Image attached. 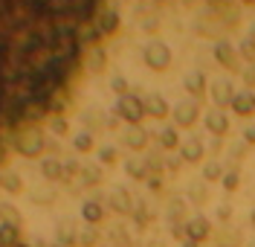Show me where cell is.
Wrapping results in <instances>:
<instances>
[{
    "instance_id": "obj_1",
    "label": "cell",
    "mask_w": 255,
    "mask_h": 247,
    "mask_svg": "<svg viewBox=\"0 0 255 247\" xmlns=\"http://www.w3.org/2000/svg\"><path fill=\"white\" fill-rule=\"evenodd\" d=\"M105 0H0V154L61 108L87 47L102 38Z\"/></svg>"
},
{
    "instance_id": "obj_2",
    "label": "cell",
    "mask_w": 255,
    "mask_h": 247,
    "mask_svg": "<svg viewBox=\"0 0 255 247\" xmlns=\"http://www.w3.org/2000/svg\"><path fill=\"white\" fill-rule=\"evenodd\" d=\"M142 55H145V64L151 67V70H168L171 67V49L162 41H148Z\"/></svg>"
},
{
    "instance_id": "obj_3",
    "label": "cell",
    "mask_w": 255,
    "mask_h": 247,
    "mask_svg": "<svg viewBox=\"0 0 255 247\" xmlns=\"http://www.w3.org/2000/svg\"><path fill=\"white\" fill-rule=\"evenodd\" d=\"M116 116L119 119H125V122H130V125H139V119L145 116V108H142V99L139 96H130V93H125V96H119V102H116Z\"/></svg>"
},
{
    "instance_id": "obj_4",
    "label": "cell",
    "mask_w": 255,
    "mask_h": 247,
    "mask_svg": "<svg viewBox=\"0 0 255 247\" xmlns=\"http://www.w3.org/2000/svg\"><path fill=\"white\" fill-rule=\"evenodd\" d=\"M15 148H17V154H23V157H35V154H41V148H44V137L29 128V131H23L15 140Z\"/></svg>"
},
{
    "instance_id": "obj_5",
    "label": "cell",
    "mask_w": 255,
    "mask_h": 247,
    "mask_svg": "<svg viewBox=\"0 0 255 247\" xmlns=\"http://www.w3.org/2000/svg\"><path fill=\"white\" fill-rule=\"evenodd\" d=\"M171 114H174V122L180 128H191L200 116V108H197V102H180Z\"/></svg>"
},
{
    "instance_id": "obj_6",
    "label": "cell",
    "mask_w": 255,
    "mask_h": 247,
    "mask_svg": "<svg viewBox=\"0 0 255 247\" xmlns=\"http://www.w3.org/2000/svg\"><path fill=\"white\" fill-rule=\"evenodd\" d=\"M203 122H206V131L215 134V137H223V134L229 131V116L223 114L221 108H212V111H206Z\"/></svg>"
},
{
    "instance_id": "obj_7",
    "label": "cell",
    "mask_w": 255,
    "mask_h": 247,
    "mask_svg": "<svg viewBox=\"0 0 255 247\" xmlns=\"http://www.w3.org/2000/svg\"><path fill=\"white\" fill-rule=\"evenodd\" d=\"M229 108L238 116H253L255 114V93L253 90H238V93L232 96V105H229Z\"/></svg>"
},
{
    "instance_id": "obj_8",
    "label": "cell",
    "mask_w": 255,
    "mask_h": 247,
    "mask_svg": "<svg viewBox=\"0 0 255 247\" xmlns=\"http://www.w3.org/2000/svg\"><path fill=\"white\" fill-rule=\"evenodd\" d=\"M180 157H183L186 163H197V160H203V140L194 137V134H191L189 140H183V143H180Z\"/></svg>"
},
{
    "instance_id": "obj_9",
    "label": "cell",
    "mask_w": 255,
    "mask_h": 247,
    "mask_svg": "<svg viewBox=\"0 0 255 247\" xmlns=\"http://www.w3.org/2000/svg\"><path fill=\"white\" fill-rule=\"evenodd\" d=\"M212 99H215V108H226V105H232V96H235V87H232V82H226V79H221V82H212Z\"/></svg>"
},
{
    "instance_id": "obj_10",
    "label": "cell",
    "mask_w": 255,
    "mask_h": 247,
    "mask_svg": "<svg viewBox=\"0 0 255 247\" xmlns=\"http://www.w3.org/2000/svg\"><path fill=\"white\" fill-rule=\"evenodd\" d=\"M215 58H218V64L226 67V70H235V67H238V55H235V47H232L229 41H218V44H215Z\"/></svg>"
},
{
    "instance_id": "obj_11",
    "label": "cell",
    "mask_w": 255,
    "mask_h": 247,
    "mask_svg": "<svg viewBox=\"0 0 255 247\" xmlns=\"http://www.w3.org/2000/svg\"><path fill=\"white\" fill-rule=\"evenodd\" d=\"M209 233H212V227H209V221L203 215L186 221V236H189L191 242H203V239H209Z\"/></svg>"
},
{
    "instance_id": "obj_12",
    "label": "cell",
    "mask_w": 255,
    "mask_h": 247,
    "mask_svg": "<svg viewBox=\"0 0 255 247\" xmlns=\"http://www.w3.org/2000/svg\"><path fill=\"white\" fill-rule=\"evenodd\" d=\"M142 108H145V114L157 116V119H162V116L168 114V105H165V99L159 96V93H148V96H142Z\"/></svg>"
},
{
    "instance_id": "obj_13",
    "label": "cell",
    "mask_w": 255,
    "mask_h": 247,
    "mask_svg": "<svg viewBox=\"0 0 255 247\" xmlns=\"http://www.w3.org/2000/svg\"><path fill=\"white\" fill-rule=\"evenodd\" d=\"M145 143H148V131L145 128H139V125H130L125 131V146L133 148V151H139V148H145Z\"/></svg>"
},
{
    "instance_id": "obj_14",
    "label": "cell",
    "mask_w": 255,
    "mask_h": 247,
    "mask_svg": "<svg viewBox=\"0 0 255 247\" xmlns=\"http://www.w3.org/2000/svg\"><path fill=\"white\" fill-rule=\"evenodd\" d=\"M116 26H119V15H116V9H105L102 17H99V29H102V35L116 32Z\"/></svg>"
},
{
    "instance_id": "obj_15",
    "label": "cell",
    "mask_w": 255,
    "mask_h": 247,
    "mask_svg": "<svg viewBox=\"0 0 255 247\" xmlns=\"http://www.w3.org/2000/svg\"><path fill=\"white\" fill-rule=\"evenodd\" d=\"M186 87H189L191 90V96H203V93H206V76H203V73H189V76H186Z\"/></svg>"
},
{
    "instance_id": "obj_16",
    "label": "cell",
    "mask_w": 255,
    "mask_h": 247,
    "mask_svg": "<svg viewBox=\"0 0 255 247\" xmlns=\"http://www.w3.org/2000/svg\"><path fill=\"white\" fill-rule=\"evenodd\" d=\"M125 172L130 175V178L142 181V178H148V163H145L142 157H130V160L125 163Z\"/></svg>"
},
{
    "instance_id": "obj_17",
    "label": "cell",
    "mask_w": 255,
    "mask_h": 247,
    "mask_svg": "<svg viewBox=\"0 0 255 247\" xmlns=\"http://www.w3.org/2000/svg\"><path fill=\"white\" fill-rule=\"evenodd\" d=\"M111 204L116 213H130V195H128L125 189H113L111 192Z\"/></svg>"
},
{
    "instance_id": "obj_18",
    "label": "cell",
    "mask_w": 255,
    "mask_h": 247,
    "mask_svg": "<svg viewBox=\"0 0 255 247\" xmlns=\"http://www.w3.org/2000/svg\"><path fill=\"white\" fill-rule=\"evenodd\" d=\"M41 172H44V178H47V181H58V178L64 175V166L58 163L55 157H47V160L41 163Z\"/></svg>"
},
{
    "instance_id": "obj_19",
    "label": "cell",
    "mask_w": 255,
    "mask_h": 247,
    "mask_svg": "<svg viewBox=\"0 0 255 247\" xmlns=\"http://www.w3.org/2000/svg\"><path fill=\"white\" fill-rule=\"evenodd\" d=\"M0 245H20V233L15 224H0Z\"/></svg>"
},
{
    "instance_id": "obj_20",
    "label": "cell",
    "mask_w": 255,
    "mask_h": 247,
    "mask_svg": "<svg viewBox=\"0 0 255 247\" xmlns=\"http://www.w3.org/2000/svg\"><path fill=\"white\" fill-rule=\"evenodd\" d=\"M81 215H84L87 224H99V221H102V207H99L96 201H87V204L81 207Z\"/></svg>"
},
{
    "instance_id": "obj_21",
    "label": "cell",
    "mask_w": 255,
    "mask_h": 247,
    "mask_svg": "<svg viewBox=\"0 0 255 247\" xmlns=\"http://www.w3.org/2000/svg\"><path fill=\"white\" fill-rule=\"evenodd\" d=\"M157 140H159V146L162 148H177L180 146V137H177L174 128H162V131L157 134Z\"/></svg>"
},
{
    "instance_id": "obj_22",
    "label": "cell",
    "mask_w": 255,
    "mask_h": 247,
    "mask_svg": "<svg viewBox=\"0 0 255 247\" xmlns=\"http://www.w3.org/2000/svg\"><path fill=\"white\" fill-rule=\"evenodd\" d=\"M238 49H241V55L247 58V64H255V38H253V35H250V38H244Z\"/></svg>"
},
{
    "instance_id": "obj_23",
    "label": "cell",
    "mask_w": 255,
    "mask_h": 247,
    "mask_svg": "<svg viewBox=\"0 0 255 247\" xmlns=\"http://www.w3.org/2000/svg\"><path fill=\"white\" fill-rule=\"evenodd\" d=\"M203 178H206V181H221L223 178L221 163H218V160H209V163L203 166Z\"/></svg>"
},
{
    "instance_id": "obj_24",
    "label": "cell",
    "mask_w": 255,
    "mask_h": 247,
    "mask_svg": "<svg viewBox=\"0 0 255 247\" xmlns=\"http://www.w3.org/2000/svg\"><path fill=\"white\" fill-rule=\"evenodd\" d=\"M73 146H76V151H90V148H93V137L87 131H81V134L73 137Z\"/></svg>"
},
{
    "instance_id": "obj_25",
    "label": "cell",
    "mask_w": 255,
    "mask_h": 247,
    "mask_svg": "<svg viewBox=\"0 0 255 247\" xmlns=\"http://www.w3.org/2000/svg\"><path fill=\"white\" fill-rule=\"evenodd\" d=\"M87 64H90V70H96V73H99V70L105 67V49L96 47L93 52H90V58H87Z\"/></svg>"
},
{
    "instance_id": "obj_26",
    "label": "cell",
    "mask_w": 255,
    "mask_h": 247,
    "mask_svg": "<svg viewBox=\"0 0 255 247\" xmlns=\"http://www.w3.org/2000/svg\"><path fill=\"white\" fill-rule=\"evenodd\" d=\"M221 181H223V189H226V192H232V189H238L241 178H238V172H226Z\"/></svg>"
},
{
    "instance_id": "obj_27",
    "label": "cell",
    "mask_w": 255,
    "mask_h": 247,
    "mask_svg": "<svg viewBox=\"0 0 255 247\" xmlns=\"http://www.w3.org/2000/svg\"><path fill=\"white\" fill-rule=\"evenodd\" d=\"M241 76H244V84H247V90H250V87H255V64H244Z\"/></svg>"
},
{
    "instance_id": "obj_28",
    "label": "cell",
    "mask_w": 255,
    "mask_h": 247,
    "mask_svg": "<svg viewBox=\"0 0 255 247\" xmlns=\"http://www.w3.org/2000/svg\"><path fill=\"white\" fill-rule=\"evenodd\" d=\"M111 87H113V90H116V93H119V96H125V93H128V82H125V79H122V76H113Z\"/></svg>"
},
{
    "instance_id": "obj_29",
    "label": "cell",
    "mask_w": 255,
    "mask_h": 247,
    "mask_svg": "<svg viewBox=\"0 0 255 247\" xmlns=\"http://www.w3.org/2000/svg\"><path fill=\"white\" fill-rule=\"evenodd\" d=\"M99 160H102V163H113V160H116V148H102V151H99Z\"/></svg>"
},
{
    "instance_id": "obj_30",
    "label": "cell",
    "mask_w": 255,
    "mask_h": 247,
    "mask_svg": "<svg viewBox=\"0 0 255 247\" xmlns=\"http://www.w3.org/2000/svg\"><path fill=\"white\" fill-rule=\"evenodd\" d=\"M3 189H9V192H20V181L17 178H3Z\"/></svg>"
},
{
    "instance_id": "obj_31",
    "label": "cell",
    "mask_w": 255,
    "mask_h": 247,
    "mask_svg": "<svg viewBox=\"0 0 255 247\" xmlns=\"http://www.w3.org/2000/svg\"><path fill=\"white\" fill-rule=\"evenodd\" d=\"M81 245H96V230L93 227H87V230L81 233Z\"/></svg>"
},
{
    "instance_id": "obj_32",
    "label": "cell",
    "mask_w": 255,
    "mask_h": 247,
    "mask_svg": "<svg viewBox=\"0 0 255 247\" xmlns=\"http://www.w3.org/2000/svg\"><path fill=\"white\" fill-rule=\"evenodd\" d=\"M73 242H76V236H73L70 230H61V233H58V245H73Z\"/></svg>"
},
{
    "instance_id": "obj_33",
    "label": "cell",
    "mask_w": 255,
    "mask_h": 247,
    "mask_svg": "<svg viewBox=\"0 0 255 247\" xmlns=\"http://www.w3.org/2000/svg\"><path fill=\"white\" fill-rule=\"evenodd\" d=\"M229 215H232V207H229V204H221V207H218V218H221V221H229Z\"/></svg>"
},
{
    "instance_id": "obj_34",
    "label": "cell",
    "mask_w": 255,
    "mask_h": 247,
    "mask_svg": "<svg viewBox=\"0 0 255 247\" xmlns=\"http://www.w3.org/2000/svg\"><path fill=\"white\" fill-rule=\"evenodd\" d=\"M244 140H247L250 146H255V125H247V128H244Z\"/></svg>"
},
{
    "instance_id": "obj_35",
    "label": "cell",
    "mask_w": 255,
    "mask_h": 247,
    "mask_svg": "<svg viewBox=\"0 0 255 247\" xmlns=\"http://www.w3.org/2000/svg\"><path fill=\"white\" fill-rule=\"evenodd\" d=\"M84 178H87L90 183H96L99 181V169H84Z\"/></svg>"
},
{
    "instance_id": "obj_36",
    "label": "cell",
    "mask_w": 255,
    "mask_h": 247,
    "mask_svg": "<svg viewBox=\"0 0 255 247\" xmlns=\"http://www.w3.org/2000/svg\"><path fill=\"white\" fill-rule=\"evenodd\" d=\"M191 195L197 198V201H203V198H206V192H203V186H197V189H194V192H191Z\"/></svg>"
},
{
    "instance_id": "obj_37",
    "label": "cell",
    "mask_w": 255,
    "mask_h": 247,
    "mask_svg": "<svg viewBox=\"0 0 255 247\" xmlns=\"http://www.w3.org/2000/svg\"><path fill=\"white\" fill-rule=\"evenodd\" d=\"M148 186L151 189H159V178H148Z\"/></svg>"
},
{
    "instance_id": "obj_38",
    "label": "cell",
    "mask_w": 255,
    "mask_h": 247,
    "mask_svg": "<svg viewBox=\"0 0 255 247\" xmlns=\"http://www.w3.org/2000/svg\"><path fill=\"white\" fill-rule=\"evenodd\" d=\"M183 247H197V242H191L189 236H186V239H183Z\"/></svg>"
},
{
    "instance_id": "obj_39",
    "label": "cell",
    "mask_w": 255,
    "mask_h": 247,
    "mask_svg": "<svg viewBox=\"0 0 255 247\" xmlns=\"http://www.w3.org/2000/svg\"><path fill=\"white\" fill-rule=\"evenodd\" d=\"M209 3H212V6H223V3H226V0H209Z\"/></svg>"
},
{
    "instance_id": "obj_40",
    "label": "cell",
    "mask_w": 255,
    "mask_h": 247,
    "mask_svg": "<svg viewBox=\"0 0 255 247\" xmlns=\"http://www.w3.org/2000/svg\"><path fill=\"white\" fill-rule=\"evenodd\" d=\"M250 221H253V227H255V210H253V213H250Z\"/></svg>"
},
{
    "instance_id": "obj_41",
    "label": "cell",
    "mask_w": 255,
    "mask_h": 247,
    "mask_svg": "<svg viewBox=\"0 0 255 247\" xmlns=\"http://www.w3.org/2000/svg\"><path fill=\"white\" fill-rule=\"evenodd\" d=\"M183 3H186V6H194V3H197V0H183Z\"/></svg>"
},
{
    "instance_id": "obj_42",
    "label": "cell",
    "mask_w": 255,
    "mask_h": 247,
    "mask_svg": "<svg viewBox=\"0 0 255 247\" xmlns=\"http://www.w3.org/2000/svg\"><path fill=\"white\" fill-rule=\"evenodd\" d=\"M0 247H26V245H0Z\"/></svg>"
},
{
    "instance_id": "obj_43",
    "label": "cell",
    "mask_w": 255,
    "mask_h": 247,
    "mask_svg": "<svg viewBox=\"0 0 255 247\" xmlns=\"http://www.w3.org/2000/svg\"><path fill=\"white\" fill-rule=\"evenodd\" d=\"M244 3H255V0H244Z\"/></svg>"
},
{
    "instance_id": "obj_44",
    "label": "cell",
    "mask_w": 255,
    "mask_h": 247,
    "mask_svg": "<svg viewBox=\"0 0 255 247\" xmlns=\"http://www.w3.org/2000/svg\"><path fill=\"white\" fill-rule=\"evenodd\" d=\"M157 3H165V0H157Z\"/></svg>"
}]
</instances>
